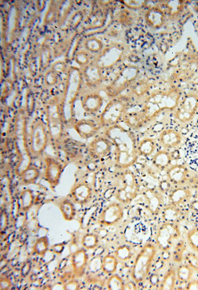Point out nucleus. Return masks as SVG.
Masks as SVG:
<instances>
[{"label":"nucleus","mask_w":198,"mask_h":290,"mask_svg":"<svg viewBox=\"0 0 198 290\" xmlns=\"http://www.w3.org/2000/svg\"><path fill=\"white\" fill-rule=\"evenodd\" d=\"M99 100L94 97H90L84 103L85 110L89 111H96L98 107Z\"/></svg>","instance_id":"obj_21"},{"label":"nucleus","mask_w":198,"mask_h":290,"mask_svg":"<svg viewBox=\"0 0 198 290\" xmlns=\"http://www.w3.org/2000/svg\"><path fill=\"white\" fill-rule=\"evenodd\" d=\"M188 239L192 247L198 251V231L190 232L188 235Z\"/></svg>","instance_id":"obj_22"},{"label":"nucleus","mask_w":198,"mask_h":290,"mask_svg":"<svg viewBox=\"0 0 198 290\" xmlns=\"http://www.w3.org/2000/svg\"><path fill=\"white\" fill-rule=\"evenodd\" d=\"M99 129V125L98 123L92 119L80 120L74 125V129L80 136L84 139L93 136Z\"/></svg>","instance_id":"obj_7"},{"label":"nucleus","mask_w":198,"mask_h":290,"mask_svg":"<svg viewBox=\"0 0 198 290\" xmlns=\"http://www.w3.org/2000/svg\"><path fill=\"white\" fill-rule=\"evenodd\" d=\"M40 176L39 169L33 166H29L20 173V177L22 182L26 185L35 183Z\"/></svg>","instance_id":"obj_11"},{"label":"nucleus","mask_w":198,"mask_h":290,"mask_svg":"<svg viewBox=\"0 0 198 290\" xmlns=\"http://www.w3.org/2000/svg\"><path fill=\"white\" fill-rule=\"evenodd\" d=\"M117 263L116 257L110 255L107 256L102 260L101 268L105 273L113 274L116 271Z\"/></svg>","instance_id":"obj_14"},{"label":"nucleus","mask_w":198,"mask_h":290,"mask_svg":"<svg viewBox=\"0 0 198 290\" xmlns=\"http://www.w3.org/2000/svg\"><path fill=\"white\" fill-rule=\"evenodd\" d=\"M184 151L187 164L193 170L198 171V135L187 139Z\"/></svg>","instance_id":"obj_4"},{"label":"nucleus","mask_w":198,"mask_h":290,"mask_svg":"<svg viewBox=\"0 0 198 290\" xmlns=\"http://www.w3.org/2000/svg\"><path fill=\"white\" fill-rule=\"evenodd\" d=\"M45 178L48 183L53 187L59 185L64 171L63 165L58 160L52 157L45 159Z\"/></svg>","instance_id":"obj_3"},{"label":"nucleus","mask_w":198,"mask_h":290,"mask_svg":"<svg viewBox=\"0 0 198 290\" xmlns=\"http://www.w3.org/2000/svg\"><path fill=\"white\" fill-rule=\"evenodd\" d=\"M12 286V282L8 278H1L0 281V289L1 290H8Z\"/></svg>","instance_id":"obj_23"},{"label":"nucleus","mask_w":198,"mask_h":290,"mask_svg":"<svg viewBox=\"0 0 198 290\" xmlns=\"http://www.w3.org/2000/svg\"><path fill=\"white\" fill-rule=\"evenodd\" d=\"M65 290H78L79 288V284L74 281H71L67 283L64 286Z\"/></svg>","instance_id":"obj_24"},{"label":"nucleus","mask_w":198,"mask_h":290,"mask_svg":"<svg viewBox=\"0 0 198 290\" xmlns=\"http://www.w3.org/2000/svg\"><path fill=\"white\" fill-rule=\"evenodd\" d=\"M88 259L86 251L81 249L74 253L71 257V263L74 274L77 277L82 276L84 273Z\"/></svg>","instance_id":"obj_8"},{"label":"nucleus","mask_w":198,"mask_h":290,"mask_svg":"<svg viewBox=\"0 0 198 290\" xmlns=\"http://www.w3.org/2000/svg\"><path fill=\"white\" fill-rule=\"evenodd\" d=\"M30 150L36 156L41 154L47 147L48 132L46 126L41 120L34 122L30 134Z\"/></svg>","instance_id":"obj_2"},{"label":"nucleus","mask_w":198,"mask_h":290,"mask_svg":"<svg viewBox=\"0 0 198 290\" xmlns=\"http://www.w3.org/2000/svg\"><path fill=\"white\" fill-rule=\"evenodd\" d=\"M49 249V241L46 236L37 239L34 246V252L39 256H44Z\"/></svg>","instance_id":"obj_15"},{"label":"nucleus","mask_w":198,"mask_h":290,"mask_svg":"<svg viewBox=\"0 0 198 290\" xmlns=\"http://www.w3.org/2000/svg\"><path fill=\"white\" fill-rule=\"evenodd\" d=\"M59 207L65 221L70 222L74 219L76 208L71 202L64 200L60 202Z\"/></svg>","instance_id":"obj_12"},{"label":"nucleus","mask_w":198,"mask_h":290,"mask_svg":"<svg viewBox=\"0 0 198 290\" xmlns=\"http://www.w3.org/2000/svg\"><path fill=\"white\" fill-rule=\"evenodd\" d=\"M107 285L109 290H123L125 284L120 277L115 275L109 278Z\"/></svg>","instance_id":"obj_18"},{"label":"nucleus","mask_w":198,"mask_h":290,"mask_svg":"<svg viewBox=\"0 0 198 290\" xmlns=\"http://www.w3.org/2000/svg\"><path fill=\"white\" fill-rule=\"evenodd\" d=\"M136 287L135 284L132 282H129L126 284H125L124 286V290H136Z\"/></svg>","instance_id":"obj_25"},{"label":"nucleus","mask_w":198,"mask_h":290,"mask_svg":"<svg viewBox=\"0 0 198 290\" xmlns=\"http://www.w3.org/2000/svg\"><path fill=\"white\" fill-rule=\"evenodd\" d=\"M33 191L29 188L23 190L20 196L21 209L23 211L30 210L34 203Z\"/></svg>","instance_id":"obj_13"},{"label":"nucleus","mask_w":198,"mask_h":290,"mask_svg":"<svg viewBox=\"0 0 198 290\" xmlns=\"http://www.w3.org/2000/svg\"><path fill=\"white\" fill-rule=\"evenodd\" d=\"M116 256L117 258L121 261H126L131 257L132 253L128 247L122 246L116 251Z\"/></svg>","instance_id":"obj_20"},{"label":"nucleus","mask_w":198,"mask_h":290,"mask_svg":"<svg viewBox=\"0 0 198 290\" xmlns=\"http://www.w3.org/2000/svg\"><path fill=\"white\" fill-rule=\"evenodd\" d=\"M98 237L93 234L85 235L82 239V245L84 249L92 250L95 249L98 244Z\"/></svg>","instance_id":"obj_17"},{"label":"nucleus","mask_w":198,"mask_h":290,"mask_svg":"<svg viewBox=\"0 0 198 290\" xmlns=\"http://www.w3.org/2000/svg\"><path fill=\"white\" fill-rule=\"evenodd\" d=\"M123 211L119 205L113 203L107 206L100 216L101 222L105 225H113L120 221Z\"/></svg>","instance_id":"obj_6"},{"label":"nucleus","mask_w":198,"mask_h":290,"mask_svg":"<svg viewBox=\"0 0 198 290\" xmlns=\"http://www.w3.org/2000/svg\"><path fill=\"white\" fill-rule=\"evenodd\" d=\"M111 150V143L107 138L99 137L95 138L90 144L89 153L96 159H101L108 155Z\"/></svg>","instance_id":"obj_5"},{"label":"nucleus","mask_w":198,"mask_h":290,"mask_svg":"<svg viewBox=\"0 0 198 290\" xmlns=\"http://www.w3.org/2000/svg\"><path fill=\"white\" fill-rule=\"evenodd\" d=\"M71 193L74 202L84 204L87 203L90 198L91 189L87 185L80 184L72 189Z\"/></svg>","instance_id":"obj_9"},{"label":"nucleus","mask_w":198,"mask_h":290,"mask_svg":"<svg viewBox=\"0 0 198 290\" xmlns=\"http://www.w3.org/2000/svg\"><path fill=\"white\" fill-rule=\"evenodd\" d=\"M189 290H198V284L197 283L191 284L189 288Z\"/></svg>","instance_id":"obj_26"},{"label":"nucleus","mask_w":198,"mask_h":290,"mask_svg":"<svg viewBox=\"0 0 198 290\" xmlns=\"http://www.w3.org/2000/svg\"><path fill=\"white\" fill-rule=\"evenodd\" d=\"M177 232L175 227L171 225H166L161 228L158 236V242L162 247L165 248L169 245L170 240L174 238Z\"/></svg>","instance_id":"obj_10"},{"label":"nucleus","mask_w":198,"mask_h":290,"mask_svg":"<svg viewBox=\"0 0 198 290\" xmlns=\"http://www.w3.org/2000/svg\"><path fill=\"white\" fill-rule=\"evenodd\" d=\"M176 284V273L174 271L169 272L165 277L161 285L162 290H172Z\"/></svg>","instance_id":"obj_16"},{"label":"nucleus","mask_w":198,"mask_h":290,"mask_svg":"<svg viewBox=\"0 0 198 290\" xmlns=\"http://www.w3.org/2000/svg\"><path fill=\"white\" fill-rule=\"evenodd\" d=\"M192 275V271L186 266H182L178 270V278L182 282H188L191 278Z\"/></svg>","instance_id":"obj_19"},{"label":"nucleus","mask_w":198,"mask_h":290,"mask_svg":"<svg viewBox=\"0 0 198 290\" xmlns=\"http://www.w3.org/2000/svg\"><path fill=\"white\" fill-rule=\"evenodd\" d=\"M156 252L155 246L151 244L146 245L141 250L135 259L132 274L136 282H141L148 277Z\"/></svg>","instance_id":"obj_1"}]
</instances>
